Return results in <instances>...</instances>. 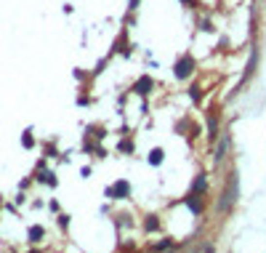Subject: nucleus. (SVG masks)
<instances>
[{
	"label": "nucleus",
	"mask_w": 266,
	"mask_h": 253,
	"mask_svg": "<svg viewBox=\"0 0 266 253\" xmlns=\"http://www.w3.org/2000/svg\"><path fill=\"white\" fill-rule=\"evenodd\" d=\"M192 70H195V59H192V56H184V59L176 61V67H173V75H176L178 80H184V77L192 75Z\"/></svg>",
	"instance_id": "nucleus-1"
},
{
	"label": "nucleus",
	"mask_w": 266,
	"mask_h": 253,
	"mask_svg": "<svg viewBox=\"0 0 266 253\" xmlns=\"http://www.w3.org/2000/svg\"><path fill=\"white\" fill-rule=\"evenodd\" d=\"M128 195H131V184H128V181H117L115 187L106 189V198H109V200H125Z\"/></svg>",
	"instance_id": "nucleus-2"
},
{
	"label": "nucleus",
	"mask_w": 266,
	"mask_h": 253,
	"mask_svg": "<svg viewBox=\"0 0 266 253\" xmlns=\"http://www.w3.org/2000/svg\"><path fill=\"white\" fill-rule=\"evenodd\" d=\"M149 88H152V80H149V77H141V80L136 83L133 91H136V93H141V96H146V93H149Z\"/></svg>",
	"instance_id": "nucleus-3"
},
{
	"label": "nucleus",
	"mask_w": 266,
	"mask_h": 253,
	"mask_svg": "<svg viewBox=\"0 0 266 253\" xmlns=\"http://www.w3.org/2000/svg\"><path fill=\"white\" fill-rule=\"evenodd\" d=\"M45 237V229L43 227H30V243H40Z\"/></svg>",
	"instance_id": "nucleus-4"
},
{
	"label": "nucleus",
	"mask_w": 266,
	"mask_h": 253,
	"mask_svg": "<svg viewBox=\"0 0 266 253\" xmlns=\"http://www.w3.org/2000/svg\"><path fill=\"white\" fill-rule=\"evenodd\" d=\"M149 163H152V165H160V163H162V149H152L149 152Z\"/></svg>",
	"instance_id": "nucleus-5"
},
{
	"label": "nucleus",
	"mask_w": 266,
	"mask_h": 253,
	"mask_svg": "<svg viewBox=\"0 0 266 253\" xmlns=\"http://www.w3.org/2000/svg\"><path fill=\"white\" fill-rule=\"evenodd\" d=\"M192 189H195V192H202V189H205V176H197L195 184H192Z\"/></svg>",
	"instance_id": "nucleus-6"
},
{
	"label": "nucleus",
	"mask_w": 266,
	"mask_h": 253,
	"mask_svg": "<svg viewBox=\"0 0 266 253\" xmlns=\"http://www.w3.org/2000/svg\"><path fill=\"white\" fill-rule=\"evenodd\" d=\"M21 144H24L27 149H30L32 144H35V139H32V131H24V136H21Z\"/></svg>",
	"instance_id": "nucleus-7"
},
{
	"label": "nucleus",
	"mask_w": 266,
	"mask_h": 253,
	"mask_svg": "<svg viewBox=\"0 0 266 253\" xmlns=\"http://www.w3.org/2000/svg\"><path fill=\"white\" fill-rule=\"evenodd\" d=\"M186 205H189V211H192V213H195V216H197V213H200V211H202V208H200V202H197V200H192V198H189V200H186Z\"/></svg>",
	"instance_id": "nucleus-8"
},
{
	"label": "nucleus",
	"mask_w": 266,
	"mask_h": 253,
	"mask_svg": "<svg viewBox=\"0 0 266 253\" xmlns=\"http://www.w3.org/2000/svg\"><path fill=\"white\" fill-rule=\"evenodd\" d=\"M157 251H165V248H176V243H173V240H162V243H157L155 245Z\"/></svg>",
	"instance_id": "nucleus-9"
},
{
	"label": "nucleus",
	"mask_w": 266,
	"mask_h": 253,
	"mask_svg": "<svg viewBox=\"0 0 266 253\" xmlns=\"http://www.w3.org/2000/svg\"><path fill=\"white\" fill-rule=\"evenodd\" d=\"M157 224H160V221H157L155 216H149V221H146V229H149V232H152V229H157Z\"/></svg>",
	"instance_id": "nucleus-10"
},
{
	"label": "nucleus",
	"mask_w": 266,
	"mask_h": 253,
	"mask_svg": "<svg viewBox=\"0 0 266 253\" xmlns=\"http://www.w3.org/2000/svg\"><path fill=\"white\" fill-rule=\"evenodd\" d=\"M120 149H123V152H131V149H133V144H131V142H123V144H120Z\"/></svg>",
	"instance_id": "nucleus-11"
},
{
	"label": "nucleus",
	"mask_w": 266,
	"mask_h": 253,
	"mask_svg": "<svg viewBox=\"0 0 266 253\" xmlns=\"http://www.w3.org/2000/svg\"><path fill=\"white\" fill-rule=\"evenodd\" d=\"M181 3H186V5H189V3H192V0H181Z\"/></svg>",
	"instance_id": "nucleus-12"
}]
</instances>
